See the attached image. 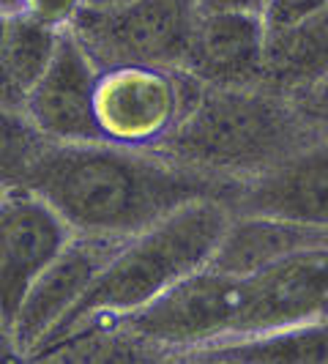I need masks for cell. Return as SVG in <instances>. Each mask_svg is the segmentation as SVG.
<instances>
[{"label":"cell","instance_id":"cell-2","mask_svg":"<svg viewBox=\"0 0 328 364\" xmlns=\"http://www.w3.org/2000/svg\"><path fill=\"white\" fill-rule=\"evenodd\" d=\"M317 140L290 96L263 85H202L195 105L153 151L217 178L249 181Z\"/></svg>","mask_w":328,"mask_h":364},{"label":"cell","instance_id":"cell-23","mask_svg":"<svg viewBox=\"0 0 328 364\" xmlns=\"http://www.w3.org/2000/svg\"><path fill=\"white\" fill-rule=\"evenodd\" d=\"M0 11H17V0H0Z\"/></svg>","mask_w":328,"mask_h":364},{"label":"cell","instance_id":"cell-24","mask_svg":"<svg viewBox=\"0 0 328 364\" xmlns=\"http://www.w3.org/2000/svg\"><path fill=\"white\" fill-rule=\"evenodd\" d=\"M88 6H109V3H121V0H85Z\"/></svg>","mask_w":328,"mask_h":364},{"label":"cell","instance_id":"cell-18","mask_svg":"<svg viewBox=\"0 0 328 364\" xmlns=\"http://www.w3.org/2000/svg\"><path fill=\"white\" fill-rule=\"evenodd\" d=\"M290 99L304 115V121L317 132V137L328 140V74L323 80L312 82L310 88L293 93Z\"/></svg>","mask_w":328,"mask_h":364},{"label":"cell","instance_id":"cell-22","mask_svg":"<svg viewBox=\"0 0 328 364\" xmlns=\"http://www.w3.org/2000/svg\"><path fill=\"white\" fill-rule=\"evenodd\" d=\"M11 359H19L17 348L11 343V334L9 328L0 323V362H11Z\"/></svg>","mask_w":328,"mask_h":364},{"label":"cell","instance_id":"cell-6","mask_svg":"<svg viewBox=\"0 0 328 364\" xmlns=\"http://www.w3.org/2000/svg\"><path fill=\"white\" fill-rule=\"evenodd\" d=\"M328 315V250H310L238 274L233 337L260 334ZM230 337V340H233Z\"/></svg>","mask_w":328,"mask_h":364},{"label":"cell","instance_id":"cell-15","mask_svg":"<svg viewBox=\"0 0 328 364\" xmlns=\"http://www.w3.org/2000/svg\"><path fill=\"white\" fill-rule=\"evenodd\" d=\"M58 36H60V31H55L50 25L22 14V11L6 14L0 53H3L6 77H9L11 88L17 91L19 102L36 85L38 77L47 72L55 47H58Z\"/></svg>","mask_w":328,"mask_h":364},{"label":"cell","instance_id":"cell-20","mask_svg":"<svg viewBox=\"0 0 328 364\" xmlns=\"http://www.w3.org/2000/svg\"><path fill=\"white\" fill-rule=\"evenodd\" d=\"M200 11H263V0H200Z\"/></svg>","mask_w":328,"mask_h":364},{"label":"cell","instance_id":"cell-9","mask_svg":"<svg viewBox=\"0 0 328 364\" xmlns=\"http://www.w3.org/2000/svg\"><path fill=\"white\" fill-rule=\"evenodd\" d=\"M96 80L99 69L66 28L38 82L25 93L22 109L50 143H96L104 140L96 124Z\"/></svg>","mask_w":328,"mask_h":364},{"label":"cell","instance_id":"cell-4","mask_svg":"<svg viewBox=\"0 0 328 364\" xmlns=\"http://www.w3.org/2000/svg\"><path fill=\"white\" fill-rule=\"evenodd\" d=\"M200 0H121L82 6L69 31L99 72L118 66L183 69Z\"/></svg>","mask_w":328,"mask_h":364},{"label":"cell","instance_id":"cell-13","mask_svg":"<svg viewBox=\"0 0 328 364\" xmlns=\"http://www.w3.org/2000/svg\"><path fill=\"white\" fill-rule=\"evenodd\" d=\"M178 359L241 364H328V315L293 326L192 348L183 350Z\"/></svg>","mask_w":328,"mask_h":364},{"label":"cell","instance_id":"cell-10","mask_svg":"<svg viewBox=\"0 0 328 364\" xmlns=\"http://www.w3.org/2000/svg\"><path fill=\"white\" fill-rule=\"evenodd\" d=\"M233 217H268L328 228V140L317 137L285 162L241 183Z\"/></svg>","mask_w":328,"mask_h":364},{"label":"cell","instance_id":"cell-1","mask_svg":"<svg viewBox=\"0 0 328 364\" xmlns=\"http://www.w3.org/2000/svg\"><path fill=\"white\" fill-rule=\"evenodd\" d=\"M77 236L126 238L192 200L227 205L241 181L217 178L167 159L153 148L96 143H50L28 183Z\"/></svg>","mask_w":328,"mask_h":364},{"label":"cell","instance_id":"cell-21","mask_svg":"<svg viewBox=\"0 0 328 364\" xmlns=\"http://www.w3.org/2000/svg\"><path fill=\"white\" fill-rule=\"evenodd\" d=\"M3 19H6V11H0V38H3ZM0 105H3V107H19L22 109V102H19L17 91L11 88V82H9V77H6L3 53H0Z\"/></svg>","mask_w":328,"mask_h":364},{"label":"cell","instance_id":"cell-19","mask_svg":"<svg viewBox=\"0 0 328 364\" xmlns=\"http://www.w3.org/2000/svg\"><path fill=\"white\" fill-rule=\"evenodd\" d=\"M82 6L85 0H17V11L50 25L55 31H66Z\"/></svg>","mask_w":328,"mask_h":364},{"label":"cell","instance_id":"cell-12","mask_svg":"<svg viewBox=\"0 0 328 364\" xmlns=\"http://www.w3.org/2000/svg\"><path fill=\"white\" fill-rule=\"evenodd\" d=\"M310 250H328V228L288 219L233 217L208 266L227 274H249Z\"/></svg>","mask_w":328,"mask_h":364},{"label":"cell","instance_id":"cell-7","mask_svg":"<svg viewBox=\"0 0 328 364\" xmlns=\"http://www.w3.org/2000/svg\"><path fill=\"white\" fill-rule=\"evenodd\" d=\"M124 241L99 236H77L41 269L28 288L11 326V343L19 359H31L50 340L58 323L85 296L93 279Z\"/></svg>","mask_w":328,"mask_h":364},{"label":"cell","instance_id":"cell-25","mask_svg":"<svg viewBox=\"0 0 328 364\" xmlns=\"http://www.w3.org/2000/svg\"><path fill=\"white\" fill-rule=\"evenodd\" d=\"M0 192H3V189H0Z\"/></svg>","mask_w":328,"mask_h":364},{"label":"cell","instance_id":"cell-5","mask_svg":"<svg viewBox=\"0 0 328 364\" xmlns=\"http://www.w3.org/2000/svg\"><path fill=\"white\" fill-rule=\"evenodd\" d=\"M202 82L183 69L118 66L96 80V124L118 146L156 148L195 105Z\"/></svg>","mask_w":328,"mask_h":364},{"label":"cell","instance_id":"cell-8","mask_svg":"<svg viewBox=\"0 0 328 364\" xmlns=\"http://www.w3.org/2000/svg\"><path fill=\"white\" fill-rule=\"evenodd\" d=\"M72 236L69 225L36 192H0V323L9 334L28 288Z\"/></svg>","mask_w":328,"mask_h":364},{"label":"cell","instance_id":"cell-16","mask_svg":"<svg viewBox=\"0 0 328 364\" xmlns=\"http://www.w3.org/2000/svg\"><path fill=\"white\" fill-rule=\"evenodd\" d=\"M50 140L38 132L25 109L0 105V189H28Z\"/></svg>","mask_w":328,"mask_h":364},{"label":"cell","instance_id":"cell-17","mask_svg":"<svg viewBox=\"0 0 328 364\" xmlns=\"http://www.w3.org/2000/svg\"><path fill=\"white\" fill-rule=\"evenodd\" d=\"M328 0H263V25L266 31H282L301 19L312 17L315 11L326 9Z\"/></svg>","mask_w":328,"mask_h":364},{"label":"cell","instance_id":"cell-11","mask_svg":"<svg viewBox=\"0 0 328 364\" xmlns=\"http://www.w3.org/2000/svg\"><path fill=\"white\" fill-rule=\"evenodd\" d=\"M202 85L252 88L266 80V25L255 11H200L183 63ZM266 88V85H263Z\"/></svg>","mask_w":328,"mask_h":364},{"label":"cell","instance_id":"cell-3","mask_svg":"<svg viewBox=\"0 0 328 364\" xmlns=\"http://www.w3.org/2000/svg\"><path fill=\"white\" fill-rule=\"evenodd\" d=\"M230 222L233 211L227 203L202 198L186 203L143 233L126 238L104 263L85 296L58 323L41 350L60 343L91 321L121 318L146 307L183 277L208 266Z\"/></svg>","mask_w":328,"mask_h":364},{"label":"cell","instance_id":"cell-14","mask_svg":"<svg viewBox=\"0 0 328 364\" xmlns=\"http://www.w3.org/2000/svg\"><path fill=\"white\" fill-rule=\"evenodd\" d=\"M328 74V6L282 31H266V80L276 93L310 88Z\"/></svg>","mask_w":328,"mask_h":364}]
</instances>
